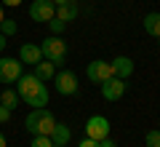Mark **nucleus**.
Wrapping results in <instances>:
<instances>
[{
	"label": "nucleus",
	"mask_w": 160,
	"mask_h": 147,
	"mask_svg": "<svg viewBox=\"0 0 160 147\" xmlns=\"http://www.w3.org/2000/svg\"><path fill=\"white\" fill-rule=\"evenodd\" d=\"M16 94L29 107H46L48 104V86L43 80H38L32 72H27V75L22 72V78L16 80Z\"/></svg>",
	"instance_id": "nucleus-1"
},
{
	"label": "nucleus",
	"mask_w": 160,
	"mask_h": 147,
	"mask_svg": "<svg viewBox=\"0 0 160 147\" xmlns=\"http://www.w3.org/2000/svg\"><path fill=\"white\" fill-rule=\"evenodd\" d=\"M24 126H27V131H29L32 136H38V134L51 136L53 126H56V118H53V113H51V110H46V107H35L32 113L27 115Z\"/></svg>",
	"instance_id": "nucleus-2"
},
{
	"label": "nucleus",
	"mask_w": 160,
	"mask_h": 147,
	"mask_svg": "<svg viewBox=\"0 0 160 147\" xmlns=\"http://www.w3.org/2000/svg\"><path fill=\"white\" fill-rule=\"evenodd\" d=\"M40 51H43V59L53 64H64L67 62V43L62 40V35H51L40 43Z\"/></svg>",
	"instance_id": "nucleus-3"
},
{
	"label": "nucleus",
	"mask_w": 160,
	"mask_h": 147,
	"mask_svg": "<svg viewBox=\"0 0 160 147\" xmlns=\"http://www.w3.org/2000/svg\"><path fill=\"white\" fill-rule=\"evenodd\" d=\"M22 72H24V64L19 62V56L16 59H13V56H3V59H0V83H3V86L16 83V80L22 78Z\"/></svg>",
	"instance_id": "nucleus-4"
},
{
	"label": "nucleus",
	"mask_w": 160,
	"mask_h": 147,
	"mask_svg": "<svg viewBox=\"0 0 160 147\" xmlns=\"http://www.w3.org/2000/svg\"><path fill=\"white\" fill-rule=\"evenodd\" d=\"M109 131H112V126H109V120L104 118V115H91V118L86 120V136L88 139L102 142V139L109 136Z\"/></svg>",
	"instance_id": "nucleus-5"
},
{
	"label": "nucleus",
	"mask_w": 160,
	"mask_h": 147,
	"mask_svg": "<svg viewBox=\"0 0 160 147\" xmlns=\"http://www.w3.org/2000/svg\"><path fill=\"white\" fill-rule=\"evenodd\" d=\"M53 83H56V91L62 96H75L78 94V75L72 72V70H62V72L53 75Z\"/></svg>",
	"instance_id": "nucleus-6"
},
{
	"label": "nucleus",
	"mask_w": 160,
	"mask_h": 147,
	"mask_svg": "<svg viewBox=\"0 0 160 147\" xmlns=\"http://www.w3.org/2000/svg\"><path fill=\"white\" fill-rule=\"evenodd\" d=\"M56 16V6H53L51 0H35L32 6H29V19L32 22H51Z\"/></svg>",
	"instance_id": "nucleus-7"
},
{
	"label": "nucleus",
	"mask_w": 160,
	"mask_h": 147,
	"mask_svg": "<svg viewBox=\"0 0 160 147\" xmlns=\"http://www.w3.org/2000/svg\"><path fill=\"white\" fill-rule=\"evenodd\" d=\"M86 75H88L91 83H99V86H102L107 78H112V64H109V62H102V59H93V62L86 67Z\"/></svg>",
	"instance_id": "nucleus-8"
},
{
	"label": "nucleus",
	"mask_w": 160,
	"mask_h": 147,
	"mask_svg": "<svg viewBox=\"0 0 160 147\" xmlns=\"http://www.w3.org/2000/svg\"><path fill=\"white\" fill-rule=\"evenodd\" d=\"M99 88H102V96L107 99V102H118L120 96L126 94V80H123V78H115V75H112V78H107L102 86H99Z\"/></svg>",
	"instance_id": "nucleus-9"
},
{
	"label": "nucleus",
	"mask_w": 160,
	"mask_h": 147,
	"mask_svg": "<svg viewBox=\"0 0 160 147\" xmlns=\"http://www.w3.org/2000/svg\"><path fill=\"white\" fill-rule=\"evenodd\" d=\"M109 64H112V75H115V78L128 80L133 75V59H128V56H115Z\"/></svg>",
	"instance_id": "nucleus-10"
},
{
	"label": "nucleus",
	"mask_w": 160,
	"mask_h": 147,
	"mask_svg": "<svg viewBox=\"0 0 160 147\" xmlns=\"http://www.w3.org/2000/svg\"><path fill=\"white\" fill-rule=\"evenodd\" d=\"M32 75L38 80H43V83H48V80H53V75H56V64L48 62V59H40L38 64H32Z\"/></svg>",
	"instance_id": "nucleus-11"
},
{
	"label": "nucleus",
	"mask_w": 160,
	"mask_h": 147,
	"mask_svg": "<svg viewBox=\"0 0 160 147\" xmlns=\"http://www.w3.org/2000/svg\"><path fill=\"white\" fill-rule=\"evenodd\" d=\"M40 59H43L40 45H35V43H24L22 48H19V62H22V64H38Z\"/></svg>",
	"instance_id": "nucleus-12"
},
{
	"label": "nucleus",
	"mask_w": 160,
	"mask_h": 147,
	"mask_svg": "<svg viewBox=\"0 0 160 147\" xmlns=\"http://www.w3.org/2000/svg\"><path fill=\"white\" fill-rule=\"evenodd\" d=\"M69 139H72V129H69V126H64V123H56V126H53V131H51L53 147H67Z\"/></svg>",
	"instance_id": "nucleus-13"
},
{
	"label": "nucleus",
	"mask_w": 160,
	"mask_h": 147,
	"mask_svg": "<svg viewBox=\"0 0 160 147\" xmlns=\"http://www.w3.org/2000/svg\"><path fill=\"white\" fill-rule=\"evenodd\" d=\"M56 19H62L64 24H67V22H75V19H78V0L59 3V6H56Z\"/></svg>",
	"instance_id": "nucleus-14"
},
{
	"label": "nucleus",
	"mask_w": 160,
	"mask_h": 147,
	"mask_svg": "<svg viewBox=\"0 0 160 147\" xmlns=\"http://www.w3.org/2000/svg\"><path fill=\"white\" fill-rule=\"evenodd\" d=\"M144 32L147 35H152V38H160V13H147V16H144Z\"/></svg>",
	"instance_id": "nucleus-15"
},
{
	"label": "nucleus",
	"mask_w": 160,
	"mask_h": 147,
	"mask_svg": "<svg viewBox=\"0 0 160 147\" xmlns=\"http://www.w3.org/2000/svg\"><path fill=\"white\" fill-rule=\"evenodd\" d=\"M19 102H22V99H19V94H16L13 88H6L3 94H0V104H3V107H8L11 113L16 110V104H19Z\"/></svg>",
	"instance_id": "nucleus-16"
},
{
	"label": "nucleus",
	"mask_w": 160,
	"mask_h": 147,
	"mask_svg": "<svg viewBox=\"0 0 160 147\" xmlns=\"http://www.w3.org/2000/svg\"><path fill=\"white\" fill-rule=\"evenodd\" d=\"M0 32L6 35V38H13V35L19 32V24L13 22V19H3V22H0Z\"/></svg>",
	"instance_id": "nucleus-17"
},
{
	"label": "nucleus",
	"mask_w": 160,
	"mask_h": 147,
	"mask_svg": "<svg viewBox=\"0 0 160 147\" xmlns=\"http://www.w3.org/2000/svg\"><path fill=\"white\" fill-rule=\"evenodd\" d=\"M144 144H147V147H160V129L147 131V136H144Z\"/></svg>",
	"instance_id": "nucleus-18"
},
{
	"label": "nucleus",
	"mask_w": 160,
	"mask_h": 147,
	"mask_svg": "<svg viewBox=\"0 0 160 147\" xmlns=\"http://www.w3.org/2000/svg\"><path fill=\"white\" fill-rule=\"evenodd\" d=\"M29 147H53V142H51V136H46V134H38V136H32Z\"/></svg>",
	"instance_id": "nucleus-19"
},
{
	"label": "nucleus",
	"mask_w": 160,
	"mask_h": 147,
	"mask_svg": "<svg viewBox=\"0 0 160 147\" xmlns=\"http://www.w3.org/2000/svg\"><path fill=\"white\" fill-rule=\"evenodd\" d=\"M48 27H51V32H53V35H62L64 29H67V24H64L62 19H56V16H53L51 22H48Z\"/></svg>",
	"instance_id": "nucleus-20"
},
{
	"label": "nucleus",
	"mask_w": 160,
	"mask_h": 147,
	"mask_svg": "<svg viewBox=\"0 0 160 147\" xmlns=\"http://www.w3.org/2000/svg\"><path fill=\"white\" fill-rule=\"evenodd\" d=\"M8 120H11V110L0 104V126H3V123H8Z\"/></svg>",
	"instance_id": "nucleus-21"
},
{
	"label": "nucleus",
	"mask_w": 160,
	"mask_h": 147,
	"mask_svg": "<svg viewBox=\"0 0 160 147\" xmlns=\"http://www.w3.org/2000/svg\"><path fill=\"white\" fill-rule=\"evenodd\" d=\"M78 147H99V142H96V139H88V136H86V139L80 142Z\"/></svg>",
	"instance_id": "nucleus-22"
},
{
	"label": "nucleus",
	"mask_w": 160,
	"mask_h": 147,
	"mask_svg": "<svg viewBox=\"0 0 160 147\" xmlns=\"http://www.w3.org/2000/svg\"><path fill=\"white\" fill-rule=\"evenodd\" d=\"M99 147H118V144H115V142L107 136V139H102V142H99Z\"/></svg>",
	"instance_id": "nucleus-23"
},
{
	"label": "nucleus",
	"mask_w": 160,
	"mask_h": 147,
	"mask_svg": "<svg viewBox=\"0 0 160 147\" xmlns=\"http://www.w3.org/2000/svg\"><path fill=\"white\" fill-rule=\"evenodd\" d=\"M0 3H6V6H11V8H16V6H22V0H0Z\"/></svg>",
	"instance_id": "nucleus-24"
},
{
	"label": "nucleus",
	"mask_w": 160,
	"mask_h": 147,
	"mask_svg": "<svg viewBox=\"0 0 160 147\" xmlns=\"http://www.w3.org/2000/svg\"><path fill=\"white\" fill-rule=\"evenodd\" d=\"M3 48H6V35L0 32V51H3Z\"/></svg>",
	"instance_id": "nucleus-25"
},
{
	"label": "nucleus",
	"mask_w": 160,
	"mask_h": 147,
	"mask_svg": "<svg viewBox=\"0 0 160 147\" xmlns=\"http://www.w3.org/2000/svg\"><path fill=\"white\" fill-rule=\"evenodd\" d=\"M0 147H6V134L0 131Z\"/></svg>",
	"instance_id": "nucleus-26"
},
{
	"label": "nucleus",
	"mask_w": 160,
	"mask_h": 147,
	"mask_svg": "<svg viewBox=\"0 0 160 147\" xmlns=\"http://www.w3.org/2000/svg\"><path fill=\"white\" fill-rule=\"evenodd\" d=\"M3 19H6V13H3V3H0V22H3Z\"/></svg>",
	"instance_id": "nucleus-27"
},
{
	"label": "nucleus",
	"mask_w": 160,
	"mask_h": 147,
	"mask_svg": "<svg viewBox=\"0 0 160 147\" xmlns=\"http://www.w3.org/2000/svg\"><path fill=\"white\" fill-rule=\"evenodd\" d=\"M51 3H53V6H59V3H67V0H51Z\"/></svg>",
	"instance_id": "nucleus-28"
},
{
	"label": "nucleus",
	"mask_w": 160,
	"mask_h": 147,
	"mask_svg": "<svg viewBox=\"0 0 160 147\" xmlns=\"http://www.w3.org/2000/svg\"><path fill=\"white\" fill-rule=\"evenodd\" d=\"M158 45H160V38H158Z\"/></svg>",
	"instance_id": "nucleus-29"
}]
</instances>
